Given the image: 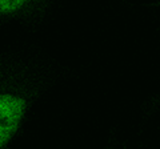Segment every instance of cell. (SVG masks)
I'll return each mask as SVG.
<instances>
[{
  "label": "cell",
  "mask_w": 160,
  "mask_h": 149,
  "mask_svg": "<svg viewBox=\"0 0 160 149\" xmlns=\"http://www.w3.org/2000/svg\"><path fill=\"white\" fill-rule=\"evenodd\" d=\"M27 101L13 95H0V148L13 136L26 112Z\"/></svg>",
  "instance_id": "1"
},
{
  "label": "cell",
  "mask_w": 160,
  "mask_h": 149,
  "mask_svg": "<svg viewBox=\"0 0 160 149\" xmlns=\"http://www.w3.org/2000/svg\"><path fill=\"white\" fill-rule=\"evenodd\" d=\"M26 3L27 0H0V13H12Z\"/></svg>",
  "instance_id": "2"
},
{
  "label": "cell",
  "mask_w": 160,
  "mask_h": 149,
  "mask_svg": "<svg viewBox=\"0 0 160 149\" xmlns=\"http://www.w3.org/2000/svg\"><path fill=\"white\" fill-rule=\"evenodd\" d=\"M153 6H160V2H158V3H155Z\"/></svg>",
  "instance_id": "3"
}]
</instances>
